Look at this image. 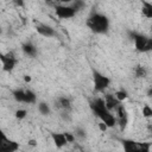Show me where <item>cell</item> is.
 I'll return each mask as SVG.
<instances>
[{
    "instance_id": "1",
    "label": "cell",
    "mask_w": 152,
    "mask_h": 152,
    "mask_svg": "<svg viewBox=\"0 0 152 152\" xmlns=\"http://www.w3.org/2000/svg\"><path fill=\"white\" fill-rule=\"evenodd\" d=\"M89 106H90V109L93 110V113L102 121L107 125L108 128H112L116 125V118L112 114V112L107 108L106 106V102H104V99L102 97H97L93 101L89 102Z\"/></svg>"
},
{
    "instance_id": "2",
    "label": "cell",
    "mask_w": 152,
    "mask_h": 152,
    "mask_svg": "<svg viewBox=\"0 0 152 152\" xmlns=\"http://www.w3.org/2000/svg\"><path fill=\"white\" fill-rule=\"evenodd\" d=\"M86 25L91 32L96 34H107L109 31V19L103 13H93L88 17Z\"/></svg>"
},
{
    "instance_id": "3",
    "label": "cell",
    "mask_w": 152,
    "mask_h": 152,
    "mask_svg": "<svg viewBox=\"0 0 152 152\" xmlns=\"http://www.w3.org/2000/svg\"><path fill=\"white\" fill-rule=\"evenodd\" d=\"M131 39L134 43V48L138 52L145 53L152 51V37H147L137 31H128Z\"/></svg>"
},
{
    "instance_id": "4",
    "label": "cell",
    "mask_w": 152,
    "mask_h": 152,
    "mask_svg": "<svg viewBox=\"0 0 152 152\" xmlns=\"http://www.w3.org/2000/svg\"><path fill=\"white\" fill-rule=\"evenodd\" d=\"M12 95H13L14 100L20 103L32 104V103H36V101H37V95L34 94V91H32L30 89H19L18 88V89L12 90Z\"/></svg>"
},
{
    "instance_id": "5",
    "label": "cell",
    "mask_w": 152,
    "mask_h": 152,
    "mask_svg": "<svg viewBox=\"0 0 152 152\" xmlns=\"http://www.w3.org/2000/svg\"><path fill=\"white\" fill-rule=\"evenodd\" d=\"M93 83H94V89L95 91L102 93L104 91L109 84H110V78L104 76L103 74H101L100 71L93 69Z\"/></svg>"
},
{
    "instance_id": "6",
    "label": "cell",
    "mask_w": 152,
    "mask_h": 152,
    "mask_svg": "<svg viewBox=\"0 0 152 152\" xmlns=\"http://www.w3.org/2000/svg\"><path fill=\"white\" fill-rule=\"evenodd\" d=\"M0 59H1V63H2V70L7 71V72H11L18 63V59H17L13 51H10L7 53H1Z\"/></svg>"
},
{
    "instance_id": "7",
    "label": "cell",
    "mask_w": 152,
    "mask_h": 152,
    "mask_svg": "<svg viewBox=\"0 0 152 152\" xmlns=\"http://www.w3.org/2000/svg\"><path fill=\"white\" fill-rule=\"evenodd\" d=\"M55 13L61 19H70L77 12L71 5H55Z\"/></svg>"
},
{
    "instance_id": "8",
    "label": "cell",
    "mask_w": 152,
    "mask_h": 152,
    "mask_svg": "<svg viewBox=\"0 0 152 152\" xmlns=\"http://www.w3.org/2000/svg\"><path fill=\"white\" fill-rule=\"evenodd\" d=\"M19 150V142L8 139L5 133H1V140H0V151L2 152H15Z\"/></svg>"
},
{
    "instance_id": "9",
    "label": "cell",
    "mask_w": 152,
    "mask_h": 152,
    "mask_svg": "<svg viewBox=\"0 0 152 152\" xmlns=\"http://www.w3.org/2000/svg\"><path fill=\"white\" fill-rule=\"evenodd\" d=\"M115 110H116V124H119L120 129L124 131L128 124V113H127L125 106L121 103L118 106V108Z\"/></svg>"
},
{
    "instance_id": "10",
    "label": "cell",
    "mask_w": 152,
    "mask_h": 152,
    "mask_svg": "<svg viewBox=\"0 0 152 152\" xmlns=\"http://www.w3.org/2000/svg\"><path fill=\"white\" fill-rule=\"evenodd\" d=\"M36 31L38 32V34L45 38H52L57 36V32L53 27H51L50 25L43 24V23H36Z\"/></svg>"
},
{
    "instance_id": "11",
    "label": "cell",
    "mask_w": 152,
    "mask_h": 152,
    "mask_svg": "<svg viewBox=\"0 0 152 152\" xmlns=\"http://www.w3.org/2000/svg\"><path fill=\"white\" fill-rule=\"evenodd\" d=\"M121 144L126 152H142L141 142H137L131 139H122Z\"/></svg>"
},
{
    "instance_id": "12",
    "label": "cell",
    "mask_w": 152,
    "mask_h": 152,
    "mask_svg": "<svg viewBox=\"0 0 152 152\" xmlns=\"http://www.w3.org/2000/svg\"><path fill=\"white\" fill-rule=\"evenodd\" d=\"M51 139L57 148H62L64 145L68 144V139L65 137V133H57V132H51L50 133Z\"/></svg>"
},
{
    "instance_id": "13",
    "label": "cell",
    "mask_w": 152,
    "mask_h": 152,
    "mask_svg": "<svg viewBox=\"0 0 152 152\" xmlns=\"http://www.w3.org/2000/svg\"><path fill=\"white\" fill-rule=\"evenodd\" d=\"M104 102H106L107 108H108L110 112L114 110V109H116L118 106L121 103V101L115 96V94H114V95H113V94H106V95H104Z\"/></svg>"
},
{
    "instance_id": "14",
    "label": "cell",
    "mask_w": 152,
    "mask_h": 152,
    "mask_svg": "<svg viewBox=\"0 0 152 152\" xmlns=\"http://www.w3.org/2000/svg\"><path fill=\"white\" fill-rule=\"evenodd\" d=\"M56 107H58V109H61V110L71 112V109H72L71 100L69 97H66V96H59L56 100Z\"/></svg>"
},
{
    "instance_id": "15",
    "label": "cell",
    "mask_w": 152,
    "mask_h": 152,
    "mask_svg": "<svg viewBox=\"0 0 152 152\" xmlns=\"http://www.w3.org/2000/svg\"><path fill=\"white\" fill-rule=\"evenodd\" d=\"M21 50H23V52H24L26 56H28V57H31V58H34V57L37 56V53H38V50H37L36 45H34L33 43H31V42H25V43H23V44H21Z\"/></svg>"
},
{
    "instance_id": "16",
    "label": "cell",
    "mask_w": 152,
    "mask_h": 152,
    "mask_svg": "<svg viewBox=\"0 0 152 152\" xmlns=\"http://www.w3.org/2000/svg\"><path fill=\"white\" fill-rule=\"evenodd\" d=\"M141 14L147 19H152V2L141 0Z\"/></svg>"
},
{
    "instance_id": "17",
    "label": "cell",
    "mask_w": 152,
    "mask_h": 152,
    "mask_svg": "<svg viewBox=\"0 0 152 152\" xmlns=\"http://www.w3.org/2000/svg\"><path fill=\"white\" fill-rule=\"evenodd\" d=\"M133 74H134V76H135L137 78H144V77L147 76V70H146V68H145L144 65L138 64V65L134 66Z\"/></svg>"
},
{
    "instance_id": "18",
    "label": "cell",
    "mask_w": 152,
    "mask_h": 152,
    "mask_svg": "<svg viewBox=\"0 0 152 152\" xmlns=\"http://www.w3.org/2000/svg\"><path fill=\"white\" fill-rule=\"evenodd\" d=\"M38 112L42 114V115H50L51 114V108H50V106L46 103V102H39L38 103Z\"/></svg>"
},
{
    "instance_id": "19",
    "label": "cell",
    "mask_w": 152,
    "mask_h": 152,
    "mask_svg": "<svg viewBox=\"0 0 152 152\" xmlns=\"http://www.w3.org/2000/svg\"><path fill=\"white\" fill-rule=\"evenodd\" d=\"M74 134H75V137L78 138L80 140H83V139L87 138V132H86V129H84L83 127H76Z\"/></svg>"
},
{
    "instance_id": "20",
    "label": "cell",
    "mask_w": 152,
    "mask_h": 152,
    "mask_svg": "<svg viewBox=\"0 0 152 152\" xmlns=\"http://www.w3.org/2000/svg\"><path fill=\"white\" fill-rule=\"evenodd\" d=\"M141 114H142V116L146 118V119L152 118V107H151L150 104H144V107H142V109H141Z\"/></svg>"
},
{
    "instance_id": "21",
    "label": "cell",
    "mask_w": 152,
    "mask_h": 152,
    "mask_svg": "<svg viewBox=\"0 0 152 152\" xmlns=\"http://www.w3.org/2000/svg\"><path fill=\"white\" fill-rule=\"evenodd\" d=\"M71 6L76 10V12H80V11H82L84 8L86 2H84V0H74L72 4H71Z\"/></svg>"
},
{
    "instance_id": "22",
    "label": "cell",
    "mask_w": 152,
    "mask_h": 152,
    "mask_svg": "<svg viewBox=\"0 0 152 152\" xmlns=\"http://www.w3.org/2000/svg\"><path fill=\"white\" fill-rule=\"evenodd\" d=\"M115 96L122 102L124 100H126L127 97H128V93L126 91V90H124V89H120V90H118V91H115Z\"/></svg>"
},
{
    "instance_id": "23",
    "label": "cell",
    "mask_w": 152,
    "mask_h": 152,
    "mask_svg": "<svg viewBox=\"0 0 152 152\" xmlns=\"http://www.w3.org/2000/svg\"><path fill=\"white\" fill-rule=\"evenodd\" d=\"M71 112H68V110H61V118L64 120V121H71Z\"/></svg>"
},
{
    "instance_id": "24",
    "label": "cell",
    "mask_w": 152,
    "mask_h": 152,
    "mask_svg": "<svg viewBox=\"0 0 152 152\" xmlns=\"http://www.w3.org/2000/svg\"><path fill=\"white\" fill-rule=\"evenodd\" d=\"M26 114H27V112L25 109H18V110H15V118L19 119V120L24 119L26 116Z\"/></svg>"
},
{
    "instance_id": "25",
    "label": "cell",
    "mask_w": 152,
    "mask_h": 152,
    "mask_svg": "<svg viewBox=\"0 0 152 152\" xmlns=\"http://www.w3.org/2000/svg\"><path fill=\"white\" fill-rule=\"evenodd\" d=\"M64 133H65V137H66V139H68V142H74V141H75V139H76L75 134L69 133V132H64Z\"/></svg>"
},
{
    "instance_id": "26",
    "label": "cell",
    "mask_w": 152,
    "mask_h": 152,
    "mask_svg": "<svg viewBox=\"0 0 152 152\" xmlns=\"http://www.w3.org/2000/svg\"><path fill=\"white\" fill-rule=\"evenodd\" d=\"M12 2L18 7H23L24 6V0H12Z\"/></svg>"
},
{
    "instance_id": "27",
    "label": "cell",
    "mask_w": 152,
    "mask_h": 152,
    "mask_svg": "<svg viewBox=\"0 0 152 152\" xmlns=\"http://www.w3.org/2000/svg\"><path fill=\"white\" fill-rule=\"evenodd\" d=\"M28 145H32V146H34V145H36V140H34V139H31V140H28Z\"/></svg>"
},
{
    "instance_id": "28",
    "label": "cell",
    "mask_w": 152,
    "mask_h": 152,
    "mask_svg": "<svg viewBox=\"0 0 152 152\" xmlns=\"http://www.w3.org/2000/svg\"><path fill=\"white\" fill-rule=\"evenodd\" d=\"M147 96H150V97H152V88H150V89L147 90Z\"/></svg>"
},
{
    "instance_id": "29",
    "label": "cell",
    "mask_w": 152,
    "mask_h": 152,
    "mask_svg": "<svg viewBox=\"0 0 152 152\" xmlns=\"http://www.w3.org/2000/svg\"><path fill=\"white\" fill-rule=\"evenodd\" d=\"M74 0H61V2H63V4H69V2H72Z\"/></svg>"
},
{
    "instance_id": "30",
    "label": "cell",
    "mask_w": 152,
    "mask_h": 152,
    "mask_svg": "<svg viewBox=\"0 0 152 152\" xmlns=\"http://www.w3.org/2000/svg\"><path fill=\"white\" fill-rule=\"evenodd\" d=\"M25 81H26V82H30V81H31V77H30V76H25Z\"/></svg>"
},
{
    "instance_id": "31",
    "label": "cell",
    "mask_w": 152,
    "mask_h": 152,
    "mask_svg": "<svg viewBox=\"0 0 152 152\" xmlns=\"http://www.w3.org/2000/svg\"><path fill=\"white\" fill-rule=\"evenodd\" d=\"M147 128H148V131L152 133V125H148V127H147Z\"/></svg>"
},
{
    "instance_id": "32",
    "label": "cell",
    "mask_w": 152,
    "mask_h": 152,
    "mask_svg": "<svg viewBox=\"0 0 152 152\" xmlns=\"http://www.w3.org/2000/svg\"><path fill=\"white\" fill-rule=\"evenodd\" d=\"M52 2H58V1H61V0H51Z\"/></svg>"
}]
</instances>
